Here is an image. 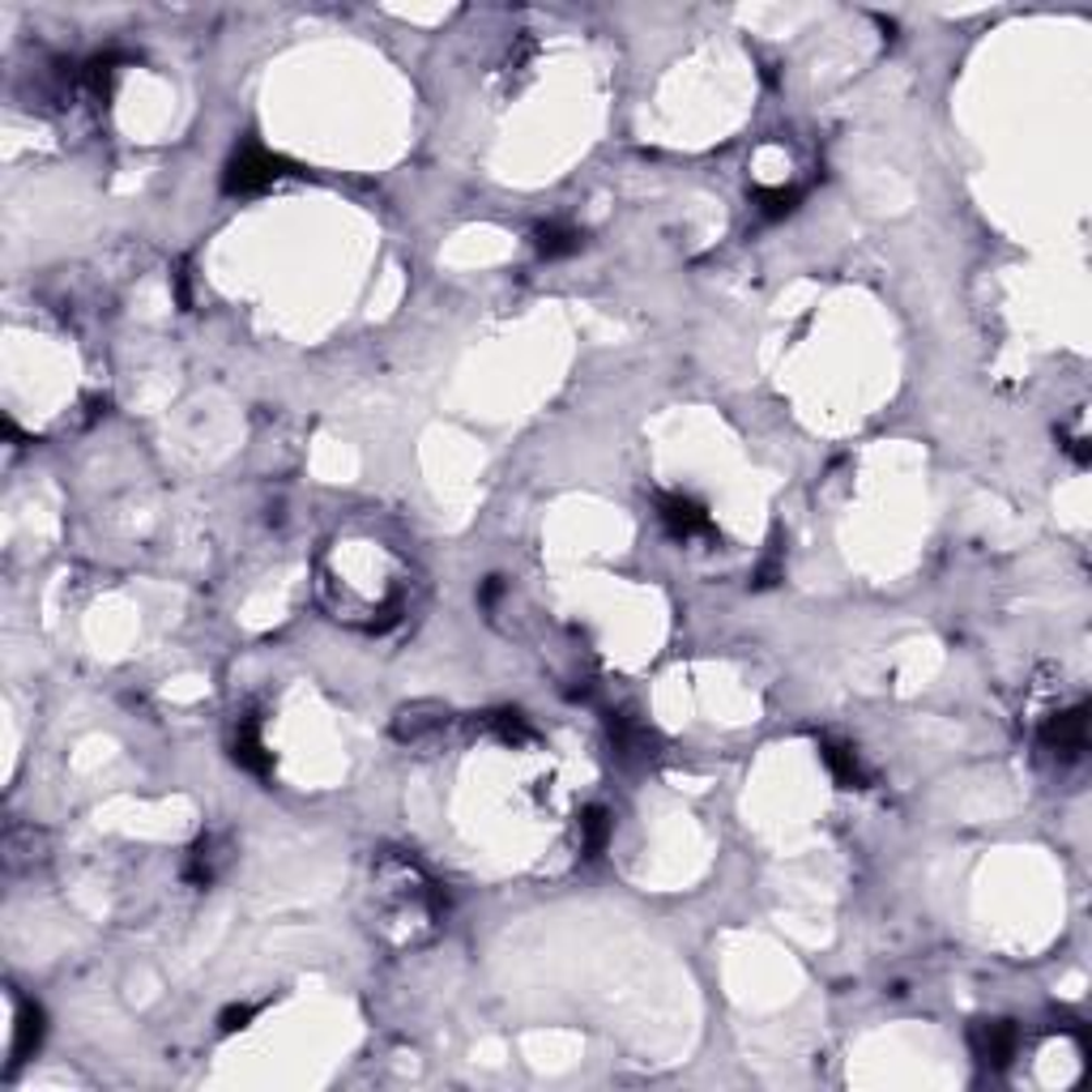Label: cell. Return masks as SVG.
I'll return each mask as SVG.
<instances>
[{"mask_svg":"<svg viewBox=\"0 0 1092 1092\" xmlns=\"http://www.w3.org/2000/svg\"><path fill=\"white\" fill-rule=\"evenodd\" d=\"M282 175H291V162H287V158H278V154H269V149H260V146H244L231 162H227L222 189H227L231 197H252V193H265L269 184H278Z\"/></svg>","mask_w":1092,"mask_h":1092,"instance_id":"1","label":"cell"},{"mask_svg":"<svg viewBox=\"0 0 1092 1092\" xmlns=\"http://www.w3.org/2000/svg\"><path fill=\"white\" fill-rule=\"evenodd\" d=\"M1042 743L1049 747L1054 755L1076 760V755L1089 747V708L1076 704V708H1067V713H1054V717L1042 726Z\"/></svg>","mask_w":1092,"mask_h":1092,"instance_id":"2","label":"cell"},{"mask_svg":"<svg viewBox=\"0 0 1092 1092\" xmlns=\"http://www.w3.org/2000/svg\"><path fill=\"white\" fill-rule=\"evenodd\" d=\"M969 1045L973 1054L986 1063V1067H1007L1016 1058V1045H1020V1033L1011 1020H978L969 1029Z\"/></svg>","mask_w":1092,"mask_h":1092,"instance_id":"3","label":"cell"},{"mask_svg":"<svg viewBox=\"0 0 1092 1092\" xmlns=\"http://www.w3.org/2000/svg\"><path fill=\"white\" fill-rule=\"evenodd\" d=\"M657 517H662V525L675 534V538H695V534H708V512H704V503H695L692 496H662L657 503Z\"/></svg>","mask_w":1092,"mask_h":1092,"instance_id":"4","label":"cell"},{"mask_svg":"<svg viewBox=\"0 0 1092 1092\" xmlns=\"http://www.w3.org/2000/svg\"><path fill=\"white\" fill-rule=\"evenodd\" d=\"M445 721H448V713L440 704H405L398 713V721H393V735H398L401 743H418V739L436 735Z\"/></svg>","mask_w":1092,"mask_h":1092,"instance_id":"5","label":"cell"},{"mask_svg":"<svg viewBox=\"0 0 1092 1092\" xmlns=\"http://www.w3.org/2000/svg\"><path fill=\"white\" fill-rule=\"evenodd\" d=\"M824 764H828V773L837 777V786H845V790H862L866 786V768H862L858 751L849 743L824 739Z\"/></svg>","mask_w":1092,"mask_h":1092,"instance_id":"6","label":"cell"},{"mask_svg":"<svg viewBox=\"0 0 1092 1092\" xmlns=\"http://www.w3.org/2000/svg\"><path fill=\"white\" fill-rule=\"evenodd\" d=\"M231 862V853H227V841H218V837H205L197 841L193 849V858H189V879L201 884V888H209L214 879H218V871Z\"/></svg>","mask_w":1092,"mask_h":1092,"instance_id":"7","label":"cell"},{"mask_svg":"<svg viewBox=\"0 0 1092 1092\" xmlns=\"http://www.w3.org/2000/svg\"><path fill=\"white\" fill-rule=\"evenodd\" d=\"M235 764L240 768H248L256 777H265L269 768H274V760H269V751L260 743V726L256 721H240V730H235Z\"/></svg>","mask_w":1092,"mask_h":1092,"instance_id":"8","label":"cell"},{"mask_svg":"<svg viewBox=\"0 0 1092 1092\" xmlns=\"http://www.w3.org/2000/svg\"><path fill=\"white\" fill-rule=\"evenodd\" d=\"M585 244V235L577 231V227H568V222H546L534 231V248L543 252L546 260H559V256H572V252Z\"/></svg>","mask_w":1092,"mask_h":1092,"instance_id":"9","label":"cell"},{"mask_svg":"<svg viewBox=\"0 0 1092 1092\" xmlns=\"http://www.w3.org/2000/svg\"><path fill=\"white\" fill-rule=\"evenodd\" d=\"M606 841H610V811H606V806H590V811L581 815V849H585L590 858H597V853L606 849Z\"/></svg>","mask_w":1092,"mask_h":1092,"instance_id":"10","label":"cell"},{"mask_svg":"<svg viewBox=\"0 0 1092 1092\" xmlns=\"http://www.w3.org/2000/svg\"><path fill=\"white\" fill-rule=\"evenodd\" d=\"M17 1038H13V1063H17V1054H26V1049H35L39 1038H44V1011L35 1007V1003H22V1016H17Z\"/></svg>","mask_w":1092,"mask_h":1092,"instance_id":"11","label":"cell"},{"mask_svg":"<svg viewBox=\"0 0 1092 1092\" xmlns=\"http://www.w3.org/2000/svg\"><path fill=\"white\" fill-rule=\"evenodd\" d=\"M610 739H615V747H619L623 755H645L648 751V735L632 721V717H623V713L610 717Z\"/></svg>","mask_w":1092,"mask_h":1092,"instance_id":"12","label":"cell"},{"mask_svg":"<svg viewBox=\"0 0 1092 1092\" xmlns=\"http://www.w3.org/2000/svg\"><path fill=\"white\" fill-rule=\"evenodd\" d=\"M755 205H760V214L773 222V218H786V214H794L798 205V189H755Z\"/></svg>","mask_w":1092,"mask_h":1092,"instance_id":"13","label":"cell"},{"mask_svg":"<svg viewBox=\"0 0 1092 1092\" xmlns=\"http://www.w3.org/2000/svg\"><path fill=\"white\" fill-rule=\"evenodd\" d=\"M487 726L496 730L503 743H530V726H525V717H521V713H492V717H487Z\"/></svg>","mask_w":1092,"mask_h":1092,"instance_id":"14","label":"cell"},{"mask_svg":"<svg viewBox=\"0 0 1092 1092\" xmlns=\"http://www.w3.org/2000/svg\"><path fill=\"white\" fill-rule=\"evenodd\" d=\"M252 1020V1007H231V1011H222V1033H235V1029H244Z\"/></svg>","mask_w":1092,"mask_h":1092,"instance_id":"15","label":"cell"}]
</instances>
